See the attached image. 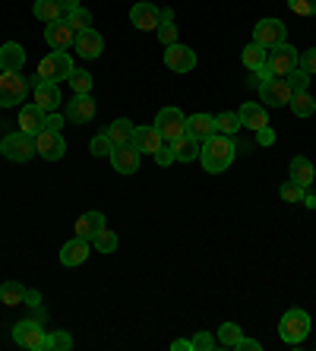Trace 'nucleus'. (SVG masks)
Returning <instances> with one entry per match:
<instances>
[{
    "mask_svg": "<svg viewBox=\"0 0 316 351\" xmlns=\"http://www.w3.org/2000/svg\"><path fill=\"white\" fill-rule=\"evenodd\" d=\"M73 51H76V58H82V60H95L105 51V38H101L98 29H82V32H76Z\"/></svg>",
    "mask_w": 316,
    "mask_h": 351,
    "instance_id": "13",
    "label": "nucleus"
},
{
    "mask_svg": "<svg viewBox=\"0 0 316 351\" xmlns=\"http://www.w3.org/2000/svg\"><path fill=\"white\" fill-rule=\"evenodd\" d=\"M155 127H158L165 143H174V139H180L186 133V117L180 108L165 105V108H158V114H155Z\"/></svg>",
    "mask_w": 316,
    "mask_h": 351,
    "instance_id": "7",
    "label": "nucleus"
},
{
    "mask_svg": "<svg viewBox=\"0 0 316 351\" xmlns=\"http://www.w3.org/2000/svg\"><path fill=\"white\" fill-rule=\"evenodd\" d=\"M215 130H219L221 136H234V133L241 130V117H237L234 111H221V114H215Z\"/></svg>",
    "mask_w": 316,
    "mask_h": 351,
    "instance_id": "36",
    "label": "nucleus"
},
{
    "mask_svg": "<svg viewBox=\"0 0 316 351\" xmlns=\"http://www.w3.org/2000/svg\"><path fill=\"white\" fill-rule=\"evenodd\" d=\"M165 66H168L171 73H190L196 66V51L180 45V41H174V45L165 48Z\"/></svg>",
    "mask_w": 316,
    "mask_h": 351,
    "instance_id": "11",
    "label": "nucleus"
},
{
    "mask_svg": "<svg viewBox=\"0 0 316 351\" xmlns=\"http://www.w3.org/2000/svg\"><path fill=\"white\" fill-rule=\"evenodd\" d=\"M19 130L29 133V136H38V133L45 130V111L35 105H25L23 111H19Z\"/></svg>",
    "mask_w": 316,
    "mask_h": 351,
    "instance_id": "26",
    "label": "nucleus"
},
{
    "mask_svg": "<svg viewBox=\"0 0 316 351\" xmlns=\"http://www.w3.org/2000/svg\"><path fill=\"white\" fill-rule=\"evenodd\" d=\"M288 7L297 16H316V0H288Z\"/></svg>",
    "mask_w": 316,
    "mask_h": 351,
    "instance_id": "43",
    "label": "nucleus"
},
{
    "mask_svg": "<svg viewBox=\"0 0 316 351\" xmlns=\"http://www.w3.org/2000/svg\"><path fill=\"white\" fill-rule=\"evenodd\" d=\"M70 348H73V335L66 332V329L48 332V351H70Z\"/></svg>",
    "mask_w": 316,
    "mask_h": 351,
    "instance_id": "40",
    "label": "nucleus"
},
{
    "mask_svg": "<svg viewBox=\"0 0 316 351\" xmlns=\"http://www.w3.org/2000/svg\"><path fill=\"white\" fill-rule=\"evenodd\" d=\"M304 193H307V187H300L297 180H291V178L278 187V196H282L284 203H300V199H304Z\"/></svg>",
    "mask_w": 316,
    "mask_h": 351,
    "instance_id": "39",
    "label": "nucleus"
},
{
    "mask_svg": "<svg viewBox=\"0 0 316 351\" xmlns=\"http://www.w3.org/2000/svg\"><path fill=\"white\" fill-rule=\"evenodd\" d=\"M32 16L38 19V23H57V19H64V10H60V3L57 0H35L32 7Z\"/></svg>",
    "mask_w": 316,
    "mask_h": 351,
    "instance_id": "29",
    "label": "nucleus"
},
{
    "mask_svg": "<svg viewBox=\"0 0 316 351\" xmlns=\"http://www.w3.org/2000/svg\"><path fill=\"white\" fill-rule=\"evenodd\" d=\"M73 58H70V51H51L48 58L38 60V70H35V80L32 86H38V82H60L70 80V73H73Z\"/></svg>",
    "mask_w": 316,
    "mask_h": 351,
    "instance_id": "2",
    "label": "nucleus"
},
{
    "mask_svg": "<svg viewBox=\"0 0 316 351\" xmlns=\"http://www.w3.org/2000/svg\"><path fill=\"white\" fill-rule=\"evenodd\" d=\"M234 162V136H215L203 139V146H199V165H203L209 174H221L231 168Z\"/></svg>",
    "mask_w": 316,
    "mask_h": 351,
    "instance_id": "1",
    "label": "nucleus"
},
{
    "mask_svg": "<svg viewBox=\"0 0 316 351\" xmlns=\"http://www.w3.org/2000/svg\"><path fill=\"white\" fill-rule=\"evenodd\" d=\"M284 80H288V86H291L294 92H304V89H307V86H310V76L304 73L300 66H297V70H291V73L284 76Z\"/></svg>",
    "mask_w": 316,
    "mask_h": 351,
    "instance_id": "44",
    "label": "nucleus"
},
{
    "mask_svg": "<svg viewBox=\"0 0 316 351\" xmlns=\"http://www.w3.org/2000/svg\"><path fill=\"white\" fill-rule=\"evenodd\" d=\"M32 105L41 108L45 114H48V111H57V108L64 105L60 86H57V82H38V86H32Z\"/></svg>",
    "mask_w": 316,
    "mask_h": 351,
    "instance_id": "19",
    "label": "nucleus"
},
{
    "mask_svg": "<svg viewBox=\"0 0 316 351\" xmlns=\"http://www.w3.org/2000/svg\"><path fill=\"white\" fill-rule=\"evenodd\" d=\"M130 23L136 25L139 32H155L158 23H162V10L155 7V3H149V0H139L130 10Z\"/></svg>",
    "mask_w": 316,
    "mask_h": 351,
    "instance_id": "16",
    "label": "nucleus"
},
{
    "mask_svg": "<svg viewBox=\"0 0 316 351\" xmlns=\"http://www.w3.org/2000/svg\"><path fill=\"white\" fill-rule=\"evenodd\" d=\"M237 117H241V127H247V130H263V127H269V111L266 105H256V101H243L241 111H237Z\"/></svg>",
    "mask_w": 316,
    "mask_h": 351,
    "instance_id": "21",
    "label": "nucleus"
},
{
    "mask_svg": "<svg viewBox=\"0 0 316 351\" xmlns=\"http://www.w3.org/2000/svg\"><path fill=\"white\" fill-rule=\"evenodd\" d=\"M0 304H7V307L25 304V288L19 285V282H3V285H0Z\"/></svg>",
    "mask_w": 316,
    "mask_h": 351,
    "instance_id": "33",
    "label": "nucleus"
},
{
    "mask_svg": "<svg viewBox=\"0 0 316 351\" xmlns=\"http://www.w3.org/2000/svg\"><path fill=\"white\" fill-rule=\"evenodd\" d=\"M243 339V329L237 323H221L219 326V345L221 348H237V342Z\"/></svg>",
    "mask_w": 316,
    "mask_h": 351,
    "instance_id": "35",
    "label": "nucleus"
},
{
    "mask_svg": "<svg viewBox=\"0 0 316 351\" xmlns=\"http://www.w3.org/2000/svg\"><path fill=\"white\" fill-rule=\"evenodd\" d=\"M108 221H105V215L98 213V209H92V213H82L80 219H76V225H73V231L80 237H86V241H92V237L98 234V231L105 228Z\"/></svg>",
    "mask_w": 316,
    "mask_h": 351,
    "instance_id": "24",
    "label": "nucleus"
},
{
    "mask_svg": "<svg viewBox=\"0 0 316 351\" xmlns=\"http://www.w3.org/2000/svg\"><path fill=\"white\" fill-rule=\"evenodd\" d=\"M139 162H143V152H139L136 146H114V152H111V168L117 174H136L139 171Z\"/></svg>",
    "mask_w": 316,
    "mask_h": 351,
    "instance_id": "17",
    "label": "nucleus"
},
{
    "mask_svg": "<svg viewBox=\"0 0 316 351\" xmlns=\"http://www.w3.org/2000/svg\"><path fill=\"white\" fill-rule=\"evenodd\" d=\"M57 3H60V10H64V16H66V13H70V10H76V7H82L80 0H57Z\"/></svg>",
    "mask_w": 316,
    "mask_h": 351,
    "instance_id": "52",
    "label": "nucleus"
},
{
    "mask_svg": "<svg viewBox=\"0 0 316 351\" xmlns=\"http://www.w3.org/2000/svg\"><path fill=\"white\" fill-rule=\"evenodd\" d=\"M288 108H291L294 117H313L316 114V101H313V95H310L307 89H304V92H294L291 101H288Z\"/></svg>",
    "mask_w": 316,
    "mask_h": 351,
    "instance_id": "30",
    "label": "nucleus"
},
{
    "mask_svg": "<svg viewBox=\"0 0 316 351\" xmlns=\"http://www.w3.org/2000/svg\"><path fill=\"white\" fill-rule=\"evenodd\" d=\"M234 351H260V342H256V339H241Z\"/></svg>",
    "mask_w": 316,
    "mask_h": 351,
    "instance_id": "50",
    "label": "nucleus"
},
{
    "mask_svg": "<svg viewBox=\"0 0 316 351\" xmlns=\"http://www.w3.org/2000/svg\"><path fill=\"white\" fill-rule=\"evenodd\" d=\"M92 247H95L98 254H114V250L121 247V241H117V234H114V231L105 225V228H101L95 237H92Z\"/></svg>",
    "mask_w": 316,
    "mask_h": 351,
    "instance_id": "34",
    "label": "nucleus"
},
{
    "mask_svg": "<svg viewBox=\"0 0 316 351\" xmlns=\"http://www.w3.org/2000/svg\"><path fill=\"white\" fill-rule=\"evenodd\" d=\"M89 152L95 158H111V152H114V143L108 139V133H98V136H92V143H89Z\"/></svg>",
    "mask_w": 316,
    "mask_h": 351,
    "instance_id": "41",
    "label": "nucleus"
},
{
    "mask_svg": "<svg viewBox=\"0 0 316 351\" xmlns=\"http://www.w3.org/2000/svg\"><path fill=\"white\" fill-rule=\"evenodd\" d=\"M171 351H193V339H174Z\"/></svg>",
    "mask_w": 316,
    "mask_h": 351,
    "instance_id": "49",
    "label": "nucleus"
},
{
    "mask_svg": "<svg viewBox=\"0 0 316 351\" xmlns=\"http://www.w3.org/2000/svg\"><path fill=\"white\" fill-rule=\"evenodd\" d=\"M155 162H158V168H168V165L178 162V158H174V146H171V143L165 146V143H162V146H158V152H155Z\"/></svg>",
    "mask_w": 316,
    "mask_h": 351,
    "instance_id": "45",
    "label": "nucleus"
},
{
    "mask_svg": "<svg viewBox=\"0 0 316 351\" xmlns=\"http://www.w3.org/2000/svg\"><path fill=\"white\" fill-rule=\"evenodd\" d=\"M212 348H215V339H212L206 329L193 335V351H212Z\"/></svg>",
    "mask_w": 316,
    "mask_h": 351,
    "instance_id": "46",
    "label": "nucleus"
},
{
    "mask_svg": "<svg viewBox=\"0 0 316 351\" xmlns=\"http://www.w3.org/2000/svg\"><path fill=\"white\" fill-rule=\"evenodd\" d=\"M310 329H313V323H310V313L300 311V307L284 311V317L278 319V335H282L284 345H300L310 335Z\"/></svg>",
    "mask_w": 316,
    "mask_h": 351,
    "instance_id": "3",
    "label": "nucleus"
},
{
    "mask_svg": "<svg viewBox=\"0 0 316 351\" xmlns=\"http://www.w3.org/2000/svg\"><path fill=\"white\" fill-rule=\"evenodd\" d=\"M38 301H41L38 291H25V304H29V307H38Z\"/></svg>",
    "mask_w": 316,
    "mask_h": 351,
    "instance_id": "53",
    "label": "nucleus"
},
{
    "mask_svg": "<svg viewBox=\"0 0 316 351\" xmlns=\"http://www.w3.org/2000/svg\"><path fill=\"white\" fill-rule=\"evenodd\" d=\"M266 51L269 48H263V45H256V41H250L247 48L241 51V60H243V66L250 70V73H256L263 64H266Z\"/></svg>",
    "mask_w": 316,
    "mask_h": 351,
    "instance_id": "31",
    "label": "nucleus"
},
{
    "mask_svg": "<svg viewBox=\"0 0 316 351\" xmlns=\"http://www.w3.org/2000/svg\"><path fill=\"white\" fill-rule=\"evenodd\" d=\"M64 23L73 25L76 32H82V29H92V13L86 7H76V10H70V13L64 16Z\"/></svg>",
    "mask_w": 316,
    "mask_h": 351,
    "instance_id": "37",
    "label": "nucleus"
},
{
    "mask_svg": "<svg viewBox=\"0 0 316 351\" xmlns=\"http://www.w3.org/2000/svg\"><path fill=\"white\" fill-rule=\"evenodd\" d=\"M297 58H300V51L284 41V45H276V48L266 51V66L272 70V76H282L284 80L291 70H297Z\"/></svg>",
    "mask_w": 316,
    "mask_h": 351,
    "instance_id": "8",
    "label": "nucleus"
},
{
    "mask_svg": "<svg viewBox=\"0 0 316 351\" xmlns=\"http://www.w3.org/2000/svg\"><path fill=\"white\" fill-rule=\"evenodd\" d=\"M89 254H92V241H86V237H80L76 234L73 241H66L64 247H60V263H64L66 269H73V266H82V263L89 260Z\"/></svg>",
    "mask_w": 316,
    "mask_h": 351,
    "instance_id": "18",
    "label": "nucleus"
},
{
    "mask_svg": "<svg viewBox=\"0 0 316 351\" xmlns=\"http://www.w3.org/2000/svg\"><path fill=\"white\" fill-rule=\"evenodd\" d=\"M165 139L162 133H158V127H133V146L143 152V156H155L158 152V146H162Z\"/></svg>",
    "mask_w": 316,
    "mask_h": 351,
    "instance_id": "22",
    "label": "nucleus"
},
{
    "mask_svg": "<svg viewBox=\"0 0 316 351\" xmlns=\"http://www.w3.org/2000/svg\"><path fill=\"white\" fill-rule=\"evenodd\" d=\"M13 342L25 351H48V329H41L35 319H23L13 326Z\"/></svg>",
    "mask_w": 316,
    "mask_h": 351,
    "instance_id": "5",
    "label": "nucleus"
},
{
    "mask_svg": "<svg viewBox=\"0 0 316 351\" xmlns=\"http://www.w3.org/2000/svg\"><path fill=\"white\" fill-rule=\"evenodd\" d=\"M253 41L263 45V48H276V45H284L288 41V25L276 16H266L253 25Z\"/></svg>",
    "mask_w": 316,
    "mask_h": 351,
    "instance_id": "9",
    "label": "nucleus"
},
{
    "mask_svg": "<svg viewBox=\"0 0 316 351\" xmlns=\"http://www.w3.org/2000/svg\"><path fill=\"white\" fill-rule=\"evenodd\" d=\"M66 123V117L60 114V111H48V114H45V130H57L60 133V127H64Z\"/></svg>",
    "mask_w": 316,
    "mask_h": 351,
    "instance_id": "47",
    "label": "nucleus"
},
{
    "mask_svg": "<svg viewBox=\"0 0 316 351\" xmlns=\"http://www.w3.org/2000/svg\"><path fill=\"white\" fill-rule=\"evenodd\" d=\"M171 146H174V158L186 165V162H196V158H199V146H203V143L196 136H190V133H184V136L174 139Z\"/></svg>",
    "mask_w": 316,
    "mask_h": 351,
    "instance_id": "27",
    "label": "nucleus"
},
{
    "mask_svg": "<svg viewBox=\"0 0 316 351\" xmlns=\"http://www.w3.org/2000/svg\"><path fill=\"white\" fill-rule=\"evenodd\" d=\"M297 66H300V70H304V73H307V76H316V48H310V51H300Z\"/></svg>",
    "mask_w": 316,
    "mask_h": 351,
    "instance_id": "42",
    "label": "nucleus"
},
{
    "mask_svg": "<svg viewBox=\"0 0 316 351\" xmlns=\"http://www.w3.org/2000/svg\"><path fill=\"white\" fill-rule=\"evenodd\" d=\"M66 105V111H64V117L70 123H76V127H86V123H92V117H95V98H92V92L89 95H73L70 101H64Z\"/></svg>",
    "mask_w": 316,
    "mask_h": 351,
    "instance_id": "10",
    "label": "nucleus"
},
{
    "mask_svg": "<svg viewBox=\"0 0 316 351\" xmlns=\"http://www.w3.org/2000/svg\"><path fill=\"white\" fill-rule=\"evenodd\" d=\"M35 152H38L41 158H48V162H60V158L66 156V143L57 130H41L38 136H35Z\"/></svg>",
    "mask_w": 316,
    "mask_h": 351,
    "instance_id": "14",
    "label": "nucleus"
},
{
    "mask_svg": "<svg viewBox=\"0 0 316 351\" xmlns=\"http://www.w3.org/2000/svg\"><path fill=\"white\" fill-rule=\"evenodd\" d=\"M294 89L288 86V80H282V76H276V80H269L260 86V101L266 108H284L288 101H291Z\"/></svg>",
    "mask_w": 316,
    "mask_h": 351,
    "instance_id": "12",
    "label": "nucleus"
},
{
    "mask_svg": "<svg viewBox=\"0 0 316 351\" xmlns=\"http://www.w3.org/2000/svg\"><path fill=\"white\" fill-rule=\"evenodd\" d=\"M253 76H256V82H260V86H263V82H269V80H276V76H272V70H269L266 64H263V66H260V70H256V73H253Z\"/></svg>",
    "mask_w": 316,
    "mask_h": 351,
    "instance_id": "51",
    "label": "nucleus"
},
{
    "mask_svg": "<svg viewBox=\"0 0 316 351\" xmlns=\"http://www.w3.org/2000/svg\"><path fill=\"white\" fill-rule=\"evenodd\" d=\"M23 66H25V51L19 41L0 45V73H23Z\"/></svg>",
    "mask_w": 316,
    "mask_h": 351,
    "instance_id": "20",
    "label": "nucleus"
},
{
    "mask_svg": "<svg viewBox=\"0 0 316 351\" xmlns=\"http://www.w3.org/2000/svg\"><path fill=\"white\" fill-rule=\"evenodd\" d=\"M133 127H136V123L133 121H127V117H117V121L114 123H108V139H111L114 146H130L133 143Z\"/></svg>",
    "mask_w": 316,
    "mask_h": 351,
    "instance_id": "28",
    "label": "nucleus"
},
{
    "mask_svg": "<svg viewBox=\"0 0 316 351\" xmlns=\"http://www.w3.org/2000/svg\"><path fill=\"white\" fill-rule=\"evenodd\" d=\"M0 156L7 158V162H29L35 156V136L29 133L16 130V133H7V136L0 139Z\"/></svg>",
    "mask_w": 316,
    "mask_h": 351,
    "instance_id": "4",
    "label": "nucleus"
},
{
    "mask_svg": "<svg viewBox=\"0 0 316 351\" xmlns=\"http://www.w3.org/2000/svg\"><path fill=\"white\" fill-rule=\"evenodd\" d=\"M300 203H304V206H310V209H316V196H313V193H310V190H307V193H304V199H300Z\"/></svg>",
    "mask_w": 316,
    "mask_h": 351,
    "instance_id": "54",
    "label": "nucleus"
},
{
    "mask_svg": "<svg viewBox=\"0 0 316 351\" xmlns=\"http://www.w3.org/2000/svg\"><path fill=\"white\" fill-rule=\"evenodd\" d=\"M45 41H48L51 51H73V41H76V29L66 25L64 19L45 25Z\"/></svg>",
    "mask_w": 316,
    "mask_h": 351,
    "instance_id": "15",
    "label": "nucleus"
},
{
    "mask_svg": "<svg viewBox=\"0 0 316 351\" xmlns=\"http://www.w3.org/2000/svg\"><path fill=\"white\" fill-rule=\"evenodd\" d=\"M288 178L297 180L300 187H307V190H310V184H313V178H316L313 162H310V158H304V156H294V158H291V165H288Z\"/></svg>",
    "mask_w": 316,
    "mask_h": 351,
    "instance_id": "25",
    "label": "nucleus"
},
{
    "mask_svg": "<svg viewBox=\"0 0 316 351\" xmlns=\"http://www.w3.org/2000/svg\"><path fill=\"white\" fill-rule=\"evenodd\" d=\"M70 86H73V95H89L92 92V73H86V70H73V73H70Z\"/></svg>",
    "mask_w": 316,
    "mask_h": 351,
    "instance_id": "38",
    "label": "nucleus"
},
{
    "mask_svg": "<svg viewBox=\"0 0 316 351\" xmlns=\"http://www.w3.org/2000/svg\"><path fill=\"white\" fill-rule=\"evenodd\" d=\"M29 80L23 73H0V108H16L29 98Z\"/></svg>",
    "mask_w": 316,
    "mask_h": 351,
    "instance_id": "6",
    "label": "nucleus"
},
{
    "mask_svg": "<svg viewBox=\"0 0 316 351\" xmlns=\"http://www.w3.org/2000/svg\"><path fill=\"white\" fill-rule=\"evenodd\" d=\"M186 133L190 136H196L199 143L203 139H209V136H215V114H206V111H199V114H190L186 117Z\"/></svg>",
    "mask_w": 316,
    "mask_h": 351,
    "instance_id": "23",
    "label": "nucleus"
},
{
    "mask_svg": "<svg viewBox=\"0 0 316 351\" xmlns=\"http://www.w3.org/2000/svg\"><path fill=\"white\" fill-rule=\"evenodd\" d=\"M256 139H260V146H272V143H276V130H272V127H263V130H256Z\"/></svg>",
    "mask_w": 316,
    "mask_h": 351,
    "instance_id": "48",
    "label": "nucleus"
},
{
    "mask_svg": "<svg viewBox=\"0 0 316 351\" xmlns=\"http://www.w3.org/2000/svg\"><path fill=\"white\" fill-rule=\"evenodd\" d=\"M155 32H158V41H162L165 48L178 41V25H174V10H168V7L162 10V23H158V29H155Z\"/></svg>",
    "mask_w": 316,
    "mask_h": 351,
    "instance_id": "32",
    "label": "nucleus"
}]
</instances>
